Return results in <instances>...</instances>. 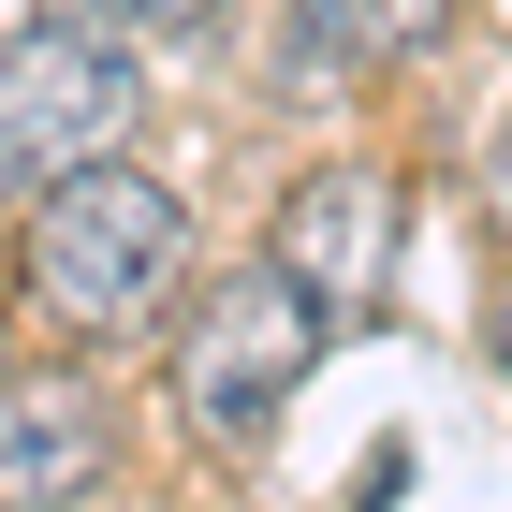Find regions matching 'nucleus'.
Here are the masks:
<instances>
[{
    "mask_svg": "<svg viewBox=\"0 0 512 512\" xmlns=\"http://www.w3.org/2000/svg\"><path fill=\"white\" fill-rule=\"evenodd\" d=\"M454 30V0H293V44H322L337 74H395Z\"/></svg>",
    "mask_w": 512,
    "mask_h": 512,
    "instance_id": "nucleus-6",
    "label": "nucleus"
},
{
    "mask_svg": "<svg viewBox=\"0 0 512 512\" xmlns=\"http://www.w3.org/2000/svg\"><path fill=\"white\" fill-rule=\"evenodd\" d=\"M74 15H103V30H205V0H74Z\"/></svg>",
    "mask_w": 512,
    "mask_h": 512,
    "instance_id": "nucleus-7",
    "label": "nucleus"
},
{
    "mask_svg": "<svg viewBox=\"0 0 512 512\" xmlns=\"http://www.w3.org/2000/svg\"><path fill=\"white\" fill-rule=\"evenodd\" d=\"M15 235H30V308L59 337H132L191 264V205L161 176H132V161H74V176L30 191Z\"/></svg>",
    "mask_w": 512,
    "mask_h": 512,
    "instance_id": "nucleus-1",
    "label": "nucleus"
},
{
    "mask_svg": "<svg viewBox=\"0 0 512 512\" xmlns=\"http://www.w3.org/2000/svg\"><path fill=\"white\" fill-rule=\"evenodd\" d=\"M498 220H512V132H498Z\"/></svg>",
    "mask_w": 512,
    "mask_h": 512,
    "instance_id": "nucleus-8",
    "label": "nucleus"
},
{
    "mask_svg": "<svg viewBox=\"0 0 512 512\" xmlns=\"http://www.w3.org/2000/svg\"><path fill=\"white\" fill-rule=\"evenodd\" d=\"M132 118H147V88H132V59H118L103 15H30V30H0V191H44V176H74V161H118Z\"/></svg>",
    "mask_w": 512,
    "mask_h": 512,
    "instance_id": "nucleus-2",
    "label": "nucleus"
},
{
    "mask_svg": "<svg viewBox=\"0 0 512 512\" xmlns=\"http://www.w3.org/2000/svg\"><path fill=\"white\" fill-rule=\"evenodd\" d=\"M293 293H308L322 322H366L395 293V176H366V161H337V176H308V191L278 205V249H264Z\"/></svg>",
    "mask_w": 512,
    "mask_h": 512,
    "instance_id": "nucleus-4",
    "label": "nucleus"
},
{
    "mask_svg": "<svg viewBox=\"0 0 512 512\" xmlns=\"http://www.w3.org/2000/svg\"><path fill=\"white\" fill-rule=\"evenodd\" d=\"M118 425H103V395L74 366H0V512H59L103 483Z\"/></svg>",
    "mask_w": 512,
    "mask_h": 512,
    "instance_id": "nucleus-5",
    "label": "nucleus"
},
{
    "mask_svg": "<svg viewBox=\"0 0 512 512\" xmlns=\"http://www.w3.org/2000/svg\"><path fill=\"white\" fill-rule=\"evenodd\" d=\"M322 337H337V322H322L278 264L205 278L191 322H176V410H191L205 439H264L278 410H293V381L322 366Z\"/></svg>",
    "mask_w": 512,
    "mask_h": 512,
    "instance_id": "nucleus-3",
    "label": "nucleus"
}]
</instances>
